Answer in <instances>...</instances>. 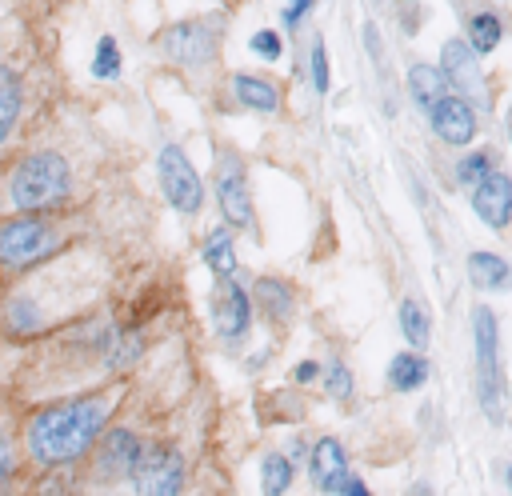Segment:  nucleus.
I'll return each mask as SVG.
<instances>
[{"label": "nucleus", "mask_w": 512, "mask_h": 496, "mask_svg": "<svg viewBox=\"0 0 512 496\" xmlns=\"http://www.w3.org/2000/svg\"><path fill=\"white\" fill-rule=\"evenodd\" d=\"M116 408V392L68 396L36 408L20 428V452L36 468H72L100 440Z\"/></svg>", "instance_id": "f257e3e1"}, {"label": "nucleus", "mask_w": 512, "mask_h": 496, "mask_svg": "<svg viewBox=\"0 0 512 496\" xmlns=\"http://www.w3.org/2000/svg\"><path fill=\"white\" fill-rule=\"evenodd\" d=\"M68 200H72V164L52 148L28 152L0 180L4 212H56Z\"/></svg>", "instance_id": "f03ea898"}, {"label": "nucleus", "mask_w": 512, "mask_h": 496, "mask_svg": "<svg viewBox=\"0 0 512 496\" xmlns=\"http://www.w3.org/2000/svg\"><path fill=\"white\" fill-rule=\"evenodd\" d=\"M72 240V228L56 212H8L0 220V276L16 280L28 268L56 260Z\"/></svg>", "instance_id": "7ed1b4c3"}, {"label": "nucleus", "mask_w": 512, "mask_h": 496, "mask_svg": "<svg viewBox=\"0 0 512 496\" xmlns=\"http://www.w3.org/2000/svg\"><path fill=\"white\" fill-rule=\"evenodd\" d=\"M472 340H476V396L480 408L500 420V396H504V380H500V348H496V316L488 308L472 312Z\"/></svg>", "instance_id": "20e7f679"}, {"label": "nucleus", "mask_w": 512, "mask_h": 496, "mask_svg": "<svg viewBox=\"0 0 512 496\" xmlns=\"http://www.w3.org/2000/svg\"><path fill=\"white\" fill-rule=\"evenodd\" d=\"M156 176H160V188L168 196V204L180 212V216H196L200 204H204V184L196 176V168L188 164L184 148L180 144H164L160 156H156Z\"/></svg>", "instance_id": "39448f33"}, {"label": "nucleus", "mask_w": 512, "mask_h": 496, "mask_svg": "<svg viewBox=\"0 0 512 496\" xmlns=\"http://www.w3.org/2000/svg\"><path fill=\"white\" fill-rule=\"evenodd\" d=\"M140 496H176L184 488V456L176 448H144L128 472Z\"/></svg>", "instance_id": "423d86ee"}, {"label": "nucleus", "mask_w": 512, "mask_h": 496, "mask_svg": "<svg viewBox=\"0 0 512 496\" xmlns=\"http://www.w3.org/2000/svg\"><path fill=\"white\" fill-rule=\"evenodd\" d=\"M160 52H164L172 64L200 68V64H208V60L216 56V24H212V20H180V24L164 28Z\"/></svg>", "instance_id": "0eeeda50"}, {"label": "nucleus", "mask_w": 512, "mask_h": 496, "mask_svg": "<svg viewBox=\"0 0 512 496\" xmlns=\"http://www.w3.org/2000/svg\"><path fill=\"white\" fill-rule=\"evenodd\" d=\"M88 456H92V476L96 480H128V472L140 456V440L128 428H112V432L104 428L100 440L88 448Z\"/></svg>", "instance_id": "6e6552de"}, {"label": "nucleus", "mask_w": 512, "mask_h": 496, "mask_svg": "<svg viewBox=\"0 0 512 496\" xmlns=\"http://www.w3.org/2000/svg\"><path fill=\"white\" fill-rule=\"evenodd\" d=\"M216 204L232 228H252V196H248L244 164L232 152L220 156V168H216Z\"/></svg>", "instance_id": "1a4fd4ad"}, {"label": "nucleus", "mask_w": 512, "mask_h": 496, "mask_svg": "<svg viewBox=\"0 0 512 496\" xmlns=\"http://www.w3.org/2000/svg\"><path fill=\"white\" fill-rule=\"evenodd\" d=\"M440 76L464 96V100H472V104H488L484 100V80H480V68H476V52L464 44V40H448L444 48H440Z\"/></svg>", "instance_id": "9d476101"}, {"label": "nucleus", "mask_w": 512, "mask_h": 496, "mask_svg": "<svg viewBox=\"0 0 512 496\" xmlns=\"http://www.w3.org/2000/svg\"><path fill=\"white\" fill-rule=\"evenodd\" d=\"M212 320H216V332L224 340L244 336L248 324H252V300H248V292L232 276H220V284L212 292Z\"/></svg>", "instance_id": "9b49d317"}, {"label": "nucleus", "mask_w": 512, "mask_h": 496, "mask_svg": "<svg viewBox=\"0 0 512 496\" xmlns=\"http://www.w3.org/2000/svg\"><path fill=\"white\" fill-rule=\"evenodd\" d=\"M472 212L492 228V232H504L508 220H512V180L504 172H484L476 184H472Z\"/></svg>", "instance_id": "f8f14e48"}, {"label": "nucleus", "mask_w": 512, "mask_h": 496, "mask_svg": "<svg viewBox=\"0 0 512 496\" xmlns=\"http://www.w3.org/2000/svg\"><path fill=\"white\" fill-rule=\"evenodd\" d=\"M428 120H432V132L444 140V144H468L476 136V112L464 96H452L444 92L432 108H428Z\"/></svg>", "instance_id": "ddd939ff"}, {"label": "nucleus", "mask_w": 512, "mask_h": 496, "mask_svg": "<svg viewBox=\"0 0 512 496\" xmlns=\"http://www.w3.org/2000/svg\"><path fill=\"white\" fill-rule=\"evenodd\" d=\"M24 112V76L12 64H0V152L8 148Z\"/></svg>", "instance_id": "4468645a"}, {"label": "nucleus", "mask_w": 512, "mask_h": 496, "mask_svg": "<svg viewBox=\"0 0 512 496\" xmlns=\"http://www.w3.org/2000/svg\"><path fill=\"white\" fill-rule=\"evenodd\" d=\"M308 472H312V484H316L320 492H328V488L348 472V456H344L340 440L324 436V440L312 448V464H308Z\"/></svg>", "instance_id": "2eb2a0df"}, {"label": "nucleus", "mask_w": 512, "mask_h": 496, "mask_svg": "<svg viewBox=\"0 0 512 496\" xmlns=\"http://www.w3.org/2000/svg\"><path fill=\"white\" fill-rule=\"evenodd\" d=\"M468 280L480 292H504V288H512V268L496 252H472L468 256Z\"/></svg>", "instance_id": "dca6fc26"}, {"label": "nucleus", "mask_w": 512, "mask_h": 496, "mask_svg": "<svg viewBox=\"0 0 512 496\" xmlns=\"http://www.w3.org/2000/svg\"><path fill=\"white\" fill-rule=\"evenodd\" d=\"M232 88H236V100L244 108H252V112H276L280 108V88L272 80H264V76H244L240 72L232 80Z\"/></svg>", "instance_id": "f3484780"}, {"label": "nucleus", "mask_w": 512, "mask_h": 496, "mask_svg": "<svg viewBox=\"0 0 512 496\" xmlns=\"http://www.w3.org/2000/svg\"><path fill=\"white\" fill-rule=\"evenodd\" d=\"M388 380H392V388L396 392H416L424 380H428V360H424V352H400V356H392V364H388Z\"/></svg>", "instance_id": "a211bd4d"}, {"label": "nucleus", "mask_w": 512, "mask_h": 496, "mask_svg": "<svg viewBox=\"0 0 512 496\" xmlns=\"http://www.w3.org/2000/svg\"><path fill=\"white\" fill-rule=\"evenodd\" d=\"M256 304L264 308V316H268L272 324H284V320L292 316V288H288L284 280L264 276V280H256Z\"/></svg>", "instance_id": "6ab92c4d"}, {"label": "nucleus", "mask_w": 512, "mask_h": 496, "mask_svg": "<svg viewBox=\"0 0 512 496\" xmlns=\"http://www.w3.org/2000/svg\"><path fill=\"white\" fill-rule=\"evenodd\" d=\"M408 88H412V100L428 112V108L448 92V80H444L440 68H432V64H412V72H408Z\"/></svg>", "instance_id": "aec40b11"}, {"label": "nucleus", "mask_w": 512, "mask_h": 496, "mask_svg": "<svg viewBox=\"0 0 512 496\" xmlns=\"http://www.w3.org/2000/svg\"><path fill=\"white\" fill-rule=\"evenodd\" d=\"M20 472V440H16V424L8 412H0V492L12 488Z\"/></svg>", "instance_id": "412c9836"}, {"label": "nucleus", "mask_w": 512, "mask_h": 496, "mask_svg": "<svg viewBox=\"0 0 512 496\" xmlns=\"http://www.w3.org/2000/svg\"><path fill=\"white\" fill-rule=\"evenodd\" d=\"M204 264H208L216 276H232V272H236V252H232V232H228V228H216V232L204 240Z\"/></svg>", "instance_id": "4be33fe9"}, {"label": "nucleus", "mask_w": 512, "mask_h": 496, "mask_svg": "<svg viewBox=\"0 0 512 496\" xmlns=\"http://www.w3.org/2000/svg\"><path fill=\"white\" fill-rule=\"evenodd\" d=\"M468 36H472V52L476 56H484V52H492L496 44H500V36H504V24H500V16L496 12H476L472 20H468Z\"/></svg>", "instance_id": "5701e85b"}, {"label": "nucleus", "mask_w": 512, "mask_h": 496, "mask_svg": "<svg viewBox=\"0 0 512 496\" xmlns=\"http://www.w3.org/2000/svg\"><path fill=\"white\" fill-rule=\"evenodd\" d=\"M400 332H404V340H408L416 352L428 348V308H424L420 300H404V304H400Z\"/></svg>", "instance_id": "b1692460"}, {"label": "nucleus", "mask_w": 512, "mask_h": 496, "mask_svg": "<svg viewBox=\"0 0 512 496\" xmlns=\"http://www.w3.org/2000/svg\"><path fill=\"white\" fill-rule=\"evenodd\" d=\"M92 76H96V80H116V76H120V44H116V36H100V40H96Z\"/></svg>", "instance_id": "393cba45"}, {"label": "nucleus", "mask_w": 512, "mask_h": 496, "mask_svg": "<svg viewBox=\"0 0 512 496\" xmlns=\"http://www.w3.org/2000/svg\"><path fill=\"white\" fill-rule=\"evenodd\" d=\"M260 472H264V492H268V496H280V492H288V484H292V460H288V456H280V452H268Z\"/></svg>", "instance_id": "a878e982"}, {"label": "nucleus", "mask_w": 512, "mask_h": 496, "mask_svg": "<svg viewBox=\"0 0 512 496\" xmlns=\"http://www.w3.org/2000/svg\"><path fill=\"white\" fill-rule=\"evenodd\" d=\"M488 168H492V152H472V156H464V160H460L456 176H460V184H468V188H472Z\"/></svg>", "instance_id": "bb28decb"}, {"label": "nucleus", "mask_w": 512, "mask_h": 496, "mask_svg": "<svg viewBox=\"0 0 512 496\" xmlns=\"http://www.w3.org/2000/svg\"><path fill=\"white\" fill-rule=\"evenodd\" d=\"M308 68H312V88L324 96V92H328V52H324V40H316V44H312Z\"/></svg>", "instance_id": "cd10ccee"}, {"label": "nucleus", "mask_w": 512, "mask_h": 496, "mask_svg": "<svg viewBox=\"0 0 512 496\" xmlns=\"http://www.w3.org/2000/svg\"><path fill=\"white\" fill-rule=\"evenodd\" d=\"M328 396H336V400L352 396V372H348L340 360L328 364Z\"/></svg>", "instance_id": "c85d7f7f"}, {"label": "nucleus", "mask_w": 512, "mask_h": 496, "mask_svg": "<svg viewBox=\"0 0 512 496\" xmlns=\"http://www.w3.org/2000/svg\"><path fill=\"white\" fill-rule=\"evenodd\" d=\"M248 48L256 52V56H264V60H280V52H284V44H280V36L276 32H256L252 40H248Z\"/></svg>", "instance_id": "c756f323"}, {"label": "nucleus", "mask_w": 512, "mask_h": 496, "mask_svg": "<svg viewBox=\"0 0 512 496\" xmlns=\"http://www.w3.org/2000/svg\"><path fill=\"white\" fill-rule=\"evenodd\" d=\"M328 492H340V496H364V492H368V484H364L360 476L344 472V476H340V480H336V484H332Z\"/></svg>", "instance_id": "7c9ffc66"}, {"label": "nucleus", "mask_w": 512, "mask_h": 496, "mask_svg": "<svg viewBox=\"0 0 512 496\" xmlns=\"http://www.w3.org/2000/svg\"><path fill=\"white\" fill-rule=\"evenodd\" d=\"M312 4H316V0H288V8H284V24H288V28H296V24L308 16V8H312Z\"/></svg>", "instance_id": "2f4dec72"}, {"label": "nucleus", "mask_w": 512, "mask_h": 496, "mask_svg": "<svg viewBox=\"0 0 512 496\" xmlns=\"http://www.w3.org/2000/svg\"><path fill=\"white\" fill-rule=\"evenodd\" d=\"M316 372H320V364H316V360H304V364L296 368V380L308 384V380H316Z\"/></svg>", "instance_id": "473e14b6"}, {"label": "nucleus", "mask_w": 512, "mask_h": 496, "mask_svg": "<svg viewBox=\"0 0 512 496\" xmlns=\"http://www.w3.org/2000/svg\"><path fill=\"white\" fill-rule=\"evenodd\" d=\"M508 488H512V464H508Z\"/></svg>", "instance_id": "72a5a7b5"}]
</instances>
